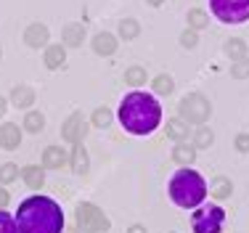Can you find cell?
I'll list each match as a JSON object with an SVG mask.
<instances>
[{"label": "cell", "mask_w": 249, "mask_h": 233, "mask_svg": "<svg viewBox=\"0 0 249 233\" xmlns=\"http://www.w3.org/2000/svg\"><path fill=\"white\" fill-rule=\"evenodd\" d=\"M117 117H120L122 127L130 135H149L162 122V106H159V101L154 95L143 90H133L120 101Z\"/></svg>", "instance_id": "cell-1"}, {"label": "cell", "mask_w": 249, "mask_h": 233, "mask_svg": "<svg viewBox=\"0 0 249 233\" xmlns=\"http://www.w3.org/2000/svg\"><path fill=\"white\" fill-rule=\"evenodd\" d=\"M19 233H64V212L51 196H29L16 212Z\"/></svg>", "instance_id": "cell-2"}, {"label": "cell", "mask_w": 249, "mask_h": 233, "mask_svg": "<svg viewBox=\"0 0 249 233\" xmlns=\"http://www.w3.org/2000/svg\"><path fill=\"white\" fill-rule=\"evenodd\" d=\"M167 194L175 207H180V210H196V207H201V201L207 199V180L196 170L183 167V170H178L170 178Z\"/></svg>", "instance_id": "cell-3"}, {"label": "cell", "mask_w": 249, "mask_h": 233, "mask_svg": "<svg viewBox=\"0 0 249 233\" xmlns=\"http://www.w3.org/2000/svg\"><path fill=\"white\" fill-rule=\"evenodd\" d=\"M178 114L188 125H207V119L212 117V104L204 93H188L178 104Z\"/></svg>", "instance_id": "cell-4"}, {"label": "cell", "mask_w": 249, "mask_h": 233, "mask_svg": "<svg viewBox=\"0 0 249 233\" xmlns=\"http://www.w3.org/2000/svg\"><path fill=\"white\" fill-rule=\"evenodd\" d=\"M210 11L223 24H244L249 19V0H210Z\"/></svg>", "instance_id": "cell-5"}, {"label": "cell", "mask_w": 249, "mask_h": 233, "mask_svg": "<svg viewBox=\"0 0 249 233\" xmlns=\"http://www.w3.org/2000/svg\"><path fill=\"white\" fill-rule=\"evenodd\" d=\"M225 223V210L220 204L210 207H196V212L191 215V228L194 233H220Z\"/></svg>", "instance_id": "cell-6"}, {"label": "cell", "mask_w": 249, "mask_h": 233, "mask_svg": "<svg viewBox=\"0 0 249 233\" xmlns=\"http://www.w3.org/2000/svg\"><path fill=\"white\" fill-rule=\"evenodd\" d=\"M74 223L80 225V228L90 231V233H106L111 228V220L104 215V210H98L96 204H90V201H82V204H77L74 210Z\"/></svg>", "instance_id": "cell-7"}, {"label": "cell", "mask_w": 249, "mask_h": 233, "mask_svg": "<svg viewBox=\"0 0 249 233\" xmlns=\"http://www.w3.org/2000/svg\"><path fill=\"white\" fill-rule=\"evenodd\" d=\"M85 135H88V122H85V117H82V111H74V114H69L67 119H64L61 138L67 143H72V146L74 143H82Z\"/></svg>", "instance_id": "cell-8"}, {"label": "cell", "mask_w": 249, "mask_h": 233, "mask_svg": "<svg viewBox=\"0 0 249 233\" xmlns=\"http://www.w3.org/2000/svg\"><path fill=\"white\" fill-rule=\"evenodd\" d=\"M48 40H51V32H48V27L40 24V21L29 24L24 29V43L29 48H48Z\"/></svg>", "instance_id": "cell-9"}, {"label": "cell", "mask_w": 249, "mask_h": 233, "mask_svg": "<svg viewBox=\"0 0 249 233\" xmlns=\"http://www.w3.org/2000/svg\"><path fill=\"white\" fill-rule=\"evenodd\" d=\"M21 143V127L16 122H3L0 125V148H5V151H14V148H19Z\"/></svg>", "instance_id": "cell-10"}, {"label": "cell", "mask_w": 249, "mask_h": 233, "mask_svg": "<svg viewBox=\"0 0 249 233\" xmlns=\"http://www.w3.org/2000/svg\"><path fill=\"white\" fill-rule=\"evenodd\" d=\"M61 40L64 48H80L82 40H85V24L82 21H69L67 27L61 29Z\"/></svg>", "instance_id": "cell-11"}, {"label": "cell", "mask_w": 249, "mask_h": 233, "mask_svg": "<svg viewBox=\"0 0 249 233\" xmlns=\"http://www.w3.org/2000/svg\"><path fill=\"white\" fill-rule=\"evenodd\" d=\"M67 162H69V157L61 146H48L43 151V167L45 170H61Z\"/></svg>", "instance_id": "cell-12"}, {"label": "cell", "mask_w": 249, "mask_h": 233, "mask_svg": "<svg viewBox=\"0 0 249 233\" xmlns=\"http://www.w3.org/2000/svg\"><path fill=\"white\" fill-rule=\"evenodd\" d=\"M21 180H24L32 191H40L45 186V167H37V164L21 167Z\"/></svg>", "instance_id": "cell-13"}, {"label": "cell", "mask_w": 249, "mask_h": 233, "mask_svg": "<svg viewBox=\"0 0 249 233\" xmlns=\"http://www.w3.org/2000/svg\"><path fill=\"white\" fill-rule=\"evenodd\" d=\"M69 164H72L74 175H88V167H90V159H88V151L82 143H74L72 154H69Z\"/></svg>", "instance_id": "cell-14"}, {"label": "cell", "mask_w": 249, "mask_h": 233, "mask_svg": "<svg viewBox=\"0 0 249 233\" xmlns=\"http://www.w3.org/2000/svg\"><path fill=\"white\" fill-rule=\"evenodd\" d=\"M43 64L48 69H61L64 64H67V48L64 45H48L45 48V56H43Z\"/></svg>", "instance_id": "cell-15"}, {"label": "cell", "mask_w": 249, "mask_h": 233, "mask_svg": "<svg viewBox=\"0 0 249 233\" xmlns=\"http://www.w3.org/2000/svg\"><path fill=\"white\" fill-rule=\"evenodd\" d=\"M117 37L111 32H98L96 37H93V51L98 53V56H111V53L117 51Z\"/></svg>", "instance_id": "cell-16"}, {"label": "cell", "mask_w": 249, "mask_h": 233, "mask_svg": "<svg viewBox=\"0 0 249 233\" xmlns=\"http://www.w3.org/2000/svg\"><path fill=\"white\" fill-rule=\"evenodd\" d=\"M11 104H14L16 109H29V106L35 104V90L29 85H16L14 90H11Z\"/></svg>", "instance_id": "cell-17"}, {"label": "cell", "mask_w": 249, "mask_h": 233, "mask_svg": "<svg viewBox=\"0 0 249 233\" xmlns=\"http://www.w3.org/2000/svg\"><path fill=\"white\" fill-rule=\"evenodd\" d=\"M173 162L180 164V167H191L196 162V148L194 146H186V143H178L173 148Z\"/></svg>", "instance_id": "cell-18"}, {"label": "cell", "mask_w": 249, "mask_h": 233, "mask_svg": "<svg viewBox=\"0 0 249 233\" xmlns=\"http://www.w3.org/2000/svg\"><path fill=\"white\" fill-rule=\"evenodd\" d=\"M167 138H173L175 143H183L188 138V122H183L180 117L167 119Z\"/></svg>", "instance_id": "cell-19"}, {"label": "cell", "mask_w": 249, "mask_h": 233, "mask_svg": "<svg viewBox=\"0 0 249 233\" xmlns=\"http://www.w3.org/2000/svg\"><path fill=\"white\" fill-rule=\"evenodd\" d=\"M247 53H249V45H247L241 37H231V40H225V56H228L231 61L247 58Z\"/></svg>", "instance_id": "cell-20"}, {"label": "cell", "mask_w": 249, "mask_h": 233, "mask_svg": "<svg viewBox=\"0 0 249 233\" xmlns=\"http://www.w3.org/2000/svg\"><path fill=\"white\" fill-rule=\"evenodd\" d=\"M231 191H233V183H231L228 178H215L212 186H210V194L215 196L217 201H225L231 196Z\"/></svg>", "instance_id": "cell-21"}, {"label": "cell", "mask_w": 249, "mask_h": 233, "mask_svg": "<svg viewBox=\"0 0 249 233\" xmlns=\"http://www.w3.org/2000/svg\"><path fill=\"white\" fill-rule=\"evenodd\" d=\"M212 143H215V133H212V127H207V125H199L196 133H194V148H210Z\"/></svg>", "instance_id": "cell-22"}, {"label": "cell", "mask_w": 249, "mask_h": 233, "mask_svg": "<svg viewBox=\"0 0 249 233\" xmlns=\"http://www.w3.org/2000/svg\"><path fill=\"white\" fill-rule=\"evenodd\" d=\"M21 127H24L27 133L37 135V133H43V127H45V117L40 114V111H27V117H24V122H21Z\"/></svg>", "instance_id": "cell-23"}, {"label": "cell", "mask_w": 249, "mask_h": 233, "mask_svg": "<svg viewBox=\"0 0 249 233\" xmlns=\"http://www.w3.org/2000/svg\"><path fill=\"white\" fill-rule=\"evenodd\" d=\"M186 21H188V27H191V29H196V32H199V29H204L207 24H210V14H207L204 8H191V11H188V16H186Z\"/></svg>", "instance_id": "cell-24"}, {"label": "cell", "mask_w": 249, "mask_h": 233, "mask_svg": "<svg viewBox=\"0 0 249 233\" xmlns=\"http://www.w3.org/2000/svg\"><path fill=\"white\" fill-rule=\"evenodd\" d=\"M151 85H154V93H157V95H170L175 90V80L170 74H157Z\"/></svg>", "instance_id": "cell-25"}, {"label": "cell", "mask_w": 249, "mask_h": 233, "mask_svg": "<svg viewBox=\"0 0 249 233\" xmlns=\"http://www.w3.org/2000/svg\"><path fill=\"white\" fill-rule=\"evenodd\" d=\"M146 80H149V74H146L143 67H130L127 72H124V85L138 88V85H146Z\"/></svg>", "instance_id": "cell-26"}, {"label": "cell", "mask_w": 249, "mask_h": 233, "mask_svg": "<svg viewBox=\"0 0 249 233\" xmlns=\"http://www.w3.org/2000/svg\"><path fill=\"white\" fill-rule=\"evenodd\" d=\"M90 122H93V127H111V122H114V114H111L106 106H98L96 111H93V117H90Z\"/></svg>", "instance_id": "cell-27"}, {"label": "cell", "mask_w": 249, "mask_h": 233, "mask_svg": "<svg viewBox=\"0 0 249 233\" xmlns=\"http://www.w3.org/2000/svg\"><path fill=\"white\" fill-rule=\"evenodd\" d=\"M141 35V24L135 19H122L120 21V37L122 40H135Z\"/></svg>", "instance_id": "cell-28"}, {"label": "cell", "mask_w": 249, "mask_h": 233, "mask_svg": "<svg viewBox=\"0 0 249 233\" xmlns=\"http://www.w3.org/2000/svg\"><path fill=\"white\" fill-rule=\"evenodd\" d=\"M16 178H19V167H16L14 162H5L3 167H0V183H3V186L14 183Z\"/></svg>", "instance_id": "cell-29"}, {"label": "cell", "mask_w": 249, "mask_h": 233, "mask_svg": "<svg viewBox=\"0 0 249 233\" xmlns=\"http://www.w3.org/2000/svg\"><path fill=\"white\" fill-rule=\"evenodd\" d=\"M231 77H233V80H247L249 77V56L239 58L236 64H231Z\"/></svg>", "instance_id": "cell-30"}, {"label": "cell", "mask_w": 249, "mask_h": 233, "mask_svg": "<svg viewBox=\"0 0 249 233\" xmlns=\"http://www.w3.org/2000/svg\"><path fill=\"white\" fill-rule=\"evenodd\" d=\"M0 233H19V225H16V217L8 212L0 210Z\"/></svg>", "instance_id": "cell-31"}, {"label": "cell", "mask_w": 249, "mask_h": 233, "mask_svg": "<svg viewBox=\"0 0 249 233\" xmlns=\"http://www.w3.org/2000/svg\"><path fill=\"white\" fill-rule=\"evenodd\" d=\"M180 45H183V48H188V51H194V48L199 45V35H196V29H191V27L183 29V32H180Z\"/></svg>", "instance_id": "cell-32"}, {"label": "cell", "mask_w": 249, "mask_h": 233, "mask_svg": "<svg viewBox=\"0 0 249 233\" xmlns=\"http://www.w3.org/2000/svg\"><path fill=\"white\" fill-rule=\"evenodd\" d=\"M233 146H236V151H241V154H249V133H239V135H236Z\"/></svg>", "instance_id": "cell-33"}, {"label": "cell", "mask_w": 249, "mask_h": 233, "mask_svg": "<svg viewBox=\"0 0 249 233\" xmlns=\"http://www.w3.org/2000/svg\"><path fill=\"white\" fill-rule=\"evenodd\" d=\"M8 201H11V194L5 188H0V210H5V207H8Z\"/></svg>", "instance_id": "cell-34"}, {"label": "cell", "mask_w": 249, "mask_h": 233, "mask_svg": "<svg viewBox=\"0 0 249 233\" xmlns=\"http://www.w3.org/2000/svg\"><path fill=\"white\" fill-rule=\"evenodd\" d=\"M127 233H149V231H146V225L135 223V225H130V228H127Z\"/></svg>", "instance_id": "cell-35"}, {"label": "cell", "mask_w": 249, "mask_h": 233, "mask_svg": "<svg viewBox=\"0 0 249 233\" xmlns=\"http://www.w3.org/2000/svg\"><path fill=\"white\" fill-rule=\"evenodd\" d=\"M5 111H8V101H5V98H3V95H0V117H3V114H5Z\"/></svg>", "instance_id": "cell-36"}, {"label": "cell", "mask_w": 249, "mask_h": 233, "mask_svg": "<svg viewBox=\"0 0 249 233\" xmlns=\"http://www.w3.org/2000/svg\"><path fill=\"white\" fill-rule=\"evenodd\" d=\"M146 3H149V5H151V8H159V5H162V3H164V0H146Z\"/></svg>", "instance_id": "cell-37"}, {"label": "cell", "mask_w": 249, "mask_h": 233, "mask_svg": "<svg viewBox=\"0 0 249 233\" xmlns=\"http://www.w3.org/2000/svg\"><path fill=\"white\" fill-rule=\"evenodd\" d=\"M72 233H90V231H85V228H80V225H77V228H74Z\"/></svg>", "instance_id": "cell-38"}, {"label": "cell", "mask_w": 249, "mask_h": 233, "mask_svg": "<svg viewBox=\"0 0 249 233\" xmlns=\"http://www.w3.org/2000/svg\"><path fill=\"white\" fill-rule=\"evenodd\" d=\"M0 58H3V48H0Z\"/></svg>", "instance_id": "cell-39"}]
</instances>
